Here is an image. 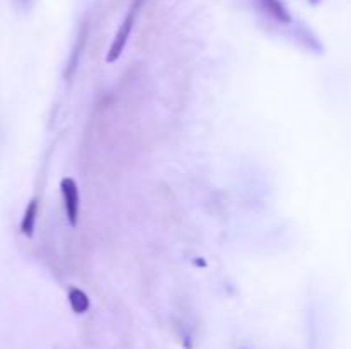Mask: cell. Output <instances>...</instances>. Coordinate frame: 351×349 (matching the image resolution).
I'll return each instance as SVG.
<instances>
[{
	"label": "cell",
	"mask_w": 351,
	"mask_h": 349,
	"mask_svg": "<svg viewBox=\"0 0 351 349\" xmlns=\"http://www.w3.org/2000/svg\"><path fill=\"white\" fill-rule=\"evenodd\" d=\"M143 2L144 0H132V3H130L129 10H127L125 14V19L122 21V24H120L119 29H117V34L115 38H113L112 47H110L108 55H106V62H110V64H113V62L122 55V51L125 50L127 41H129L130 33H132V27L134 24H136L137 16H139V10L141 7H143Z\"/></svg>",
	"instance_id": "1"
},
{
	"label": "cell",
	"mask_w": 351,
	"mask_h": 349,
	"mask_svg": "<svg viewBox=\"0 0 351 349\" xmlns=\"http://www.w3.org/2000/svg\"><path fill=\"white\" fill-rule=\"evenodd\" d=\"M38 209H40V205H38V198H31L26 211H24L23 221H21V231H23L26 236L33 235L34 226H36V219H38Z\"/></svg>",
	"instance_id": "3"
},
{
	"label": "cell",
	"mask_w": 351,
	"mask_h": 349,
	"mask_svg": "<svg viewBox=\"0 0 351 349\" xmlns=\"http://www.w3.org/2000/svg\"><path fill=\"white\" fill-rule=\"evenodd\" d=\"M312 2H319V0H312Z\"/></svg>",
	"instance_id": "7"
},
{
	"label": "cell",
	"mask_w": 351,
	"mask_h": 349,
	"mask_svg": "<svg viewBox=\"0 0 351 349\" xmlns=\"http://www.w3.org/2000/svg\"><path fill=\"white\" fill-rule=\"evenodd\" d=\"M14 2H16V5L19 7V9H27V7L31 5V2H33V0H14Z\"/></svg>",
	"instance_id": "6"
},
{
	"label": "cell",
	"mask_w": 351,
	"mask_h": 349,
	"mask_svg": "<svg viewBox=\"0 0 351 349\" xmlns=\"http://www.w3.org/2000/svg\"><path fill=\"white\" fill-rule=\"evenodd\" d=\"M69 303H71L72 310H74L75 313H84L89 308V298L84 291L77 289V287H72V289L69 291Z\"/></svg>",
	"instance_id": "5"
},
{
	"label": "cell",
	"mask_w": 351,
	"mask_h": 349,
	"mask_svg": "<svg viewBox=\"0 0 351 349\" xmlns=\"http://www.w3.org/2000/svg\"><path fill=\"white\" fill-rule=\"evenodd\" d=\"M263 7L276 21H281V23H290L291 21L290 12L281 0H263Z\"/></svg>",
	"instance_id": "4"
},
{
	"label": "cell",
	"mask_w": 351,
	"mask_h": 349,
	"mask_svg": "<svg viewBox=\"0 0 351 349\" xmlns=\"http://www.w3.org/2000/svg\"><path fill=\"white\" fill-rule=\"evenodd\" d=\"M62 195H64L65 212H67V219L71 226L77 224L79 219V207H81V198H79V188L72 178H64L60 183Z\"/></svg>",
	"instance_id": "2"
}]
</instances>
